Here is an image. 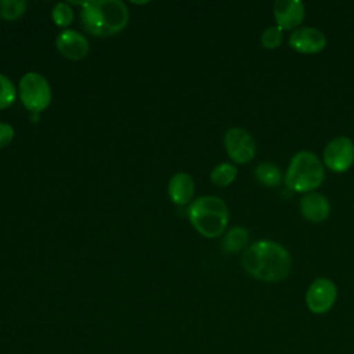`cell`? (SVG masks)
Listing matches in <instances>:
<instances>
[{
    "mask_svg": "<svg viewBox=\"0 0 354 354\" xmlns=\"http://www.w3.org/2000/svg\"><path fill=\"white\" fill-rule=\"evenodd\" d=\"M337 297V289L332 279L319 277L311 282L306 292V304L314 314L328 313Z\"/></svg>",
    "mask_w": 354,
    "mask_h": 354,
    "instance_id": "cell-8",
    "label": "cell"
},
{
    "mask_svg": "<svg viewBox=\"0 0 354 354\" xmlns=\"http://www.w3.org/2000/svg\"><path fill=\"white\" fill-rule=\"evenodd\" d=\"M26 1L24 0H0V18L6 21H17L24 15Z\"/></svg>",
    "mask_w": 354,
    "mask_h": 354,
    "instance_id": "cell-17",
    "label": "cell"
},
{
    "mask_svg": "<svg viewBox=\"0 0 354 354\" xmlns=\"http://www.w3.org/2000/svg\"><path fill=\"white\" fill-rule=\"evenodd\" d=\"M14 140V127L8 123L0 122V149L6 148Z\"/></svg>",
    "mask_w": 354,
    "mask_h": 354,
    "instance_id": "cell-21",
    "label": "cell"
},
{
    "mask_svg": "<svg viewBox=\"0 0 354 354\" xmlns=\"http://www.w3.org/2000/svg\"><path fill=\"white\" fill-rule=\"evenodd\" d=\"M169 198L174 205L184 206L191 202L195 194V183L194 178L184 171L176 173L170 180L167 185Z\"/></svg>",
    "mask_w": 354,
    "mask_h": 354,
    "instance_id": "cell-13",
    "label": "cell"
},
{
    "mask_svg": "<svg viewBox=\"0 0 354 354\" xmlns=\"http://www.w3.org/2000/svg\"><path fill=\"white\" fill-rule=\"evenodd\" d=\"M325 177L324 163L311 151H299L290 159L285 184L295 192L308 194L318 188Z\"/></svg>",
    "mask_w": 354,
    "mask_h": 354,
    "instance_id": "cell-4",
    "label": "cell"
},
{
    "mask_svg": "<svg viewBox=\"0 0 354 354\" xmlns=\"http://www.w3.org/2000/svg\"><path fill=\"white\" fill-rule=\"evenodd\" d=\"M306 17V7L300 0H277L274 3V18L282 30L300 28Z\"/></svg>",
    "mask_w": 354,
    "mask_h": 354,
    "instance_id": "cell-10",
    "label": "cell"
},
{
    "mask_svg": "<svg viewBox=\"0 0 354 354\" xmlns=\"http://www.w3.org/2000/svg\"><path fill=\"white\" fill-rule=\"evenodd\" d=\"M289 46L300 54H317L326 46V36L313 26H300L289 36Z\"/></svg>",
    "mask_w": 354,
    "mask_h": 354,
    "instance_id": "cell-9",
    "label": "cell"
},
{
    "mask_svg": "<svg viewBox=\"0 0 354 354\" xmlns=\"http://www.w3.org/2000/svg\"><path fill=\"white\" fill-rule=\"evenodd\" d=\"M254 176L260 184L271 188L279 185L283 178L281 170L277 167V165L271 162L259 163L257 167L254 169Z\"/></svg>",
    "mask_w": 354,
    "mask_h": 354,
    "instance_id": "cell-15",
    "label": "cell"
},
{
    "mask_svg": "<svg viewBox=\"0 0 354 354\" xmlns=\"http://www.w3.org/2000/svg\"><path fill=\"white\" fill-rule=\"evenodd\" d=\"M238 169L232 163H218L210 173V180L217 187H228L236 178Z\"/></svg>",
    "mask_w": 354,
    "mask_h": 354,
    "instance_id": "cell-16",
    "label": "cell"
},
{
    "mask_svg": "<svg viewBox=\"0 0 354 354\" xmlns=\"http://www.w3.org/2000/svg\"><path fill=\"white\" fill-rule=\"evenodd\" d=\"M245 271L256 279L279 282L292 270V257L285 246L278 242L260 239L249 245L242 256Z\"/></svg>",
    "mask_w": 354,
    "mask_h": 354,
    "instance_id": "cell-1",
    "label": "cell"
},
{
    "mask_svg": "<svg viewBox=\"0 0 354 354\" xmlns=\"http://www.w3.org/2000/svg\"><path fill=\"white\" fill-rule=\"evenodd\" d=\"M188 218L201 235L205 238H217L225 231L230 214L223 199L206 195L191 203L188 207Z\"/></svg>",
    "mask_w": 354,
    "mask_h": 354,
    "instance_id": "cell-3",
    "label": "cell"
},
{
    "mask_svg": "<svg viewBox=\"0 0 354 354\" xmlns=\"http://www.w3.org/2000/svg\"><path fill=\"white\" fill-rule=\"evenodd\" d=\"M249 241V232L245 227H234L231 228L223 238V250L227 253L241 252Z\"/></svg>",
    "mask_w": 354,
    "mask_h": 354,
    "instance_id": "cell-14",
    "label": "cell"
},
{
    "mask_svg": "<svg viewBox=\"0 0 354 354\" xmlns=\"http://www.w3.org/2000/svg\"><path fill=\"white\" fill-rule=\"evenodd\" d=\"M17 90L14 83L3 73H0V109L11 106L15 101Z\"/></svg>",
    "mask_w": 354,
    "mask_h": 354,
    "instance_id": "cell-19",
    "label": "cell"
},
{
    "mask_svg": "<svg viewBox=\"0 0 354 354\" xmlns=\"http://www.w3.org/2000/svg\"><path fill=\"white\" fill-rule=\"evenodd\" d=\"M224 147L232 162L243 165L256 155V141L250 133L242 127H231L224 136Z\"/></svg>",
    "mask_w": 354,
    "mask_h": 354,
    "instance_id": "cell-7",
    "label": "cell"
},
{
    "mask_svg": "<svg viewBox=\"0 0 354 354\" xmlns=\"http://www.w3.org/2000/svg\"><path fill=\"white\" fill-rule=\"evenodd\" d=\"M282 40H283V30L277 25L267 28L260 36L261 47L266 50L278 48L282 44Z\"/></svg>",
    "mask_w": 354,
    "mask_h": 354,
    "instance_id": "cell-18",
    "label": "cell"
},
{
    "mask_svg": "<svg viewBox=\"0 0 354 354\" xmlns=\"http://www.w3.org/2000/svg\"><path fill=\"white\" fill-rule=\"evenodd\" d=\"M324 165L335 171L344 173L354 163V142L351 138L340 136L330 140L324 149Z\"/></svg>",
    "mask_w": 354,
    "mask_h": 354,
    "instance_id": "cell-6",
    "label": "cell"
},
{
    "mask_svg": "<svg viewBox=\"0 0 354 354\" xmlns=\"http://www.w3.org/2000/svg\"><path fill=\"white\" fill-rule=\"evenodd\" d=\"M18 93L24 106L33 113L44 111L51 102L50 83L39 72L25 73L19 80Z\"/></svg>",
    "mask_w": 354,
    "mask_h": 354,
    "instance_id": "cell-5",
    "label": "cell"
},
{
    "mask_svg": "<svg viewBox=\"0 0 354 354\" xmlns=\"http://www.w3.org/2000/svg\"><path fill=\"white\" fill-rule=\"evenodd\" d=\"M55 47L62 57L71 61L83 59L90 50L87 39L77 30L72 29H66L57 36Z\"/></svg>",
    "mask_w": 354,
    "mask_h": 354,
    "instance_id": "cell-11",
    "label": "cell"
},
{
    "mask_svg": "<svg viewBox=\"0 0 354 354\" xmlns=\"http://www.w3.org/2000/svg\"><path fill=\"white\" fill-rule=\"evenodd\" d=\"M51 18L57 26L66 28L72 24L73 19V10L68 3H57L53 8Z\"/></svg>",
    "mask_w": 354,
    "mask_h": 354,
    "instance_id": "cell-20",
    "label": "cell"
},
{
    "mask_svg": "<svg viewBox=\"0 0 354 354\" xmlns=\"http://www.w3.org/2000/svg\"><path fill=\"white\" fill-rule=\"evenodd\" d=\"M300 212L303 217L311 223H321L330 214V203L328 198L319 192H308L300 199Z\"/></svg>",
    "mask_w": 354,
    "mask_h": 354,
    "instance_id": "cell-12",
    "label": "cell"
},
{
    "mask_svg": "<svg viewBox=\"0 0 354 354\" xmlns=\"http://www.w3.org/2000/svg\"><path fill=\"white\" fill-rule=\"evenodd\" d=\"M80 21L94 36H111L122 32L129 22V8L120 0H91L82 3Z\"/></svg>",
    "mask_w": 354,
    "mask_h": 354,
    "instance_id": "cell-2",
    "label": "cell"
}]
</instances>
